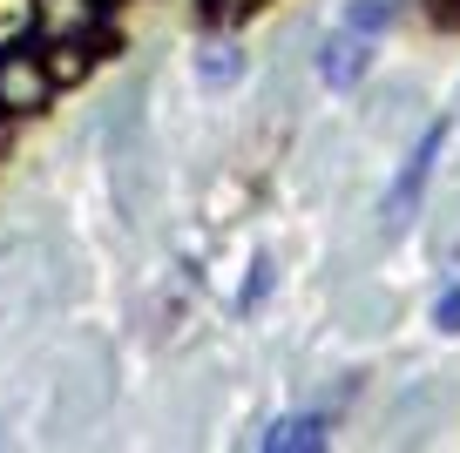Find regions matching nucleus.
Here are the masks:
<instances>
[{
    "instance_id": "obj_10",
    "label": "nucleus",
    "mask_w": 460,
    "mask_h": 453,
    "mask_svg": "<svg viewBox=\"0 0 460 453\" xmlns=\"http://www.w3.org/2000/svg\"><path fill=\"white\" fill-rule=\"evenodd\" d=\"M427 14H433V28L460 34V0H427Z\"/></svg>"
},
{
    "instance_id": "obj_1",
    "label": "nucleus",
    "mask_w": 460,
    "mask_h": 453,
    "mask_svg": "<svg viewBox=\"0 0 460 453\" xmlns=\"http://www.w3.org/2000/svg\"><path fill=\"white\" fill-rule=\"evenodd\" d=\"M48 95H55V75L41 61V41L34 34L7 41L0 48V115H34L48 109Z\"/></svg>"
},
{
    "instance_id": "obj_8",
    "label": "nucleus",
    "mask_w": 460,
    "mask_h": 453,
    "mask_svg": "<svg viewBox=\"0 0 460 453\" xmlns=\"http://www.w3.org/2000/svg\"><path fill=\"white\" fill-rule=\"evenodd\" d=\"M264 291H271V257H258V264H251L244 291H237V312H258V305H264Z\"/></svg>"
},
{
    "instance_id": "obj_7",
    "label": "nucleus",
    "mask_w": 460,
    "mask_h": 453,
    "mask_svg": "<svg viewBox=\"0 0 460 453\" xmlns=\"http://www.w3.org/2000/svg\"><path fill=\"white\" fill-rule=\"evenodd\" d=\"M197 75H203L210 88L237 82V48H210V55H197Z\"/></svg>"
},
{
    "instance_id": "obj_4",
    "label": "nucleus",
    "mask_w": 460,
    "mask_h": 453,
    "mask_svg": "<svg viewBox=\"0 0 460 453\" xmlns=\"http://www.w3.org/2000/svg\"><path fill=\"white\" fill-rule=\"evenodd\" d=\"M258 447L264 453H312V447H325V413H291V420H278Z\"/></svg>"
},
{
    "instance_id": "obj_6",
    "label": "nucleus",
    "mask_w": 460,
    "mask_h": 453,
    "mask_svg": "<svg viewBox=\"0 0 460 453\" xmlns=\"http://www.w3.org/2000/svg\"><path fill=\"white\" fill-rule=\"evenodd\" d=\"M264 0H197V14H203V28H237L244 14H258Z\"/></svg>"
},
{
    "instance_id": "obj_5",
    "label": "nucleus",
    "mask_w": 460,
    "mask_h": 453,
    "mask_svg": "<svg viewBox=\"0 0 460 453\" xmlns=\"http://www.w3.org/2000/svg\"><path fill=\"white\" fill-rule=\"evenodd\" d=\"M393 14H400V0H352L339 28H359V34H373V41H379V28H393Z\"/></svg>"
},
{
    "instance_id": "obj_2",
    "label": "nucleus",
    "mask_w": 460,
    "mask_h": 453,
    "mask_svg": "<svg viewBox=\"0 0 460 453\" xmlns=\"http://www.w3.org/2000/svg\"><path fill=\"white\" fill-rule=\"evenodd\" d=\"M440 149H447V122H433L427 136L413 142V156L400 163V176H393V190H386V230H400L406 217L420 210V197H427V176H433V163H440Z\"/></svg>"
},
{
    "instance_id": "obj_3",
    "label": "nucleus",
    "mask_w": 460,
    "mask_h": 453,
    "mask_svg": "<svg viewBox=\"0 0 460 453\" xmlns=\"http://www.w3.org/2000/svg\"><path fill=\"white\" fill-rule=\"evenodd\" d=\"M366 68H373V34H359V28H339L325 48H318V82L325 88H359L366 82Z\"/></svg>"
},
{
    "instance_id": "obj_9",
    "label": "nucleus",
    "mask_w": 460,
    "mask_h": 453,
    "mask_svg": "<svg viewBox=\"0 0 460 453\" xmlns=\"http://www.w3.org/2000/svg\"><path fill=\"white\" fill-rule=\"evenodd\" d=\"M433 325H440V332H460V284H447V291H440V305H433Z\"/></svg>"
}]
</instances>
